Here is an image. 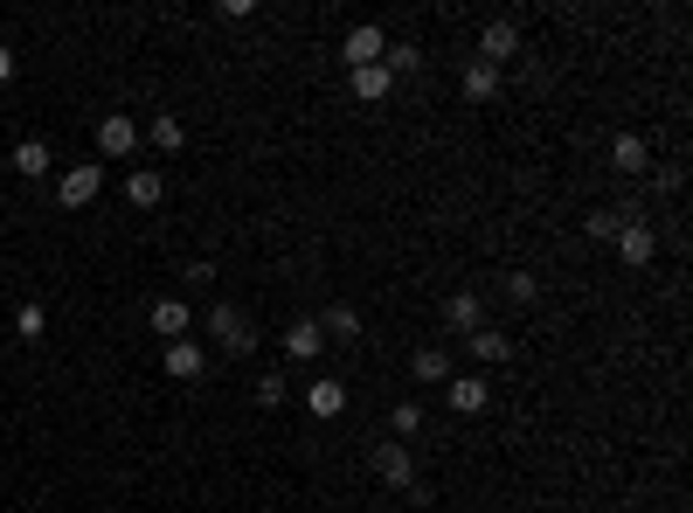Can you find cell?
<instances>
[{"mask_svg":"<svg viewBox=\"0 0 693 513\" xmlns=\"http://www.w3.org/2000/svg\"><path fill=\"white\" fill-rule=\"evenodd\" d=\"M444 326L458 333V341H472L479 326H493V320H485V299H479V292H451V299H444Z\"/></svg>","mask_w":693,"mask_h":513,"instance_id":"9c48e42d","label":"cell"},{"mask_svg":"<svg viewBox=\"0 0 693 513\" xmlns=\"http://www.w3.org/2000/svg\"><path fill=\"white\" fill-rule=\"evenodd\" d=\"M167 375L174 381H201V375H209V347H201L195 333H188V341H167Z\"/></svg>","mask_w":693,"mask_h":513,"instance_id":"7c38bea8","label":"cell"},{"mask_svg":"<svg viewBox=\"0 0 693 513\" xmlns=\"http://www.w3.org/2000/svg\"><path fill=\"white\" fill-rule=\"evenodd\" d=\"M209 341H216L222 354H256V320L243 313V305L216 299V305H209Z\"/></svg>","mask_w":693,"mask_h":513,"instance_id":"6da1fadb","label":"cell"},{"mask_svg":"<svg viewBox=\"0 0 693 513\" xmlns=\"http://www.w3.org/2000/svg\"><path fill=\"white\" fill-rule=\"evenodd\" d=\"M97 195H105V167H97V160L63 167V174H56V201H63V209H91Z\"/></svg>","mask_w":693,"mask_h":513,"instance_id":"3957f363","label":"cell"},{"mask_svg":"<svg viewBox=\"0 0 693 513\" xmlns=\"http://www.w3.org/2000/svg\"><path fill=\"white\" fill-rule=\"evenodd\" d=\"M631 216H638V209H631V201H624V209H589V222H582V237H589V243H610V237H618V229H624Z\"/></svg>","mask_w":693,"mask_h":513,"instance_id":"7402d4cb","label":"cell"},{"mask_svg":"<svg viewBox=\"0 0 693 513\" xmlns=\"http://www.w3.org/2000/svg\"><path fill=\"white\" fill-rule=\"evenodd\" d=\"M444 402L458 409V417H479V409L493 402V389H485V375H451L444 381Z\"/></svg>","mask_w":693,"mask_h":513,"instance_id":"4fadbf2b","label":"cell"},{"mask_svg":"<svg viewBox=\"0 0 693 513\" xmlns=\"http://www.w3.org/2000/svg\"><path fill=\"white\" fill-rule=\"evenodd\" d=\"M513 56H521V21H485V29H479V56H472V63L506 70Z\"/></svg>","mask_w":693,"mask_h":513,"instance_id":"5b68a950","label":"cell"},{"mask_svg":"<svg viewBox=\"0 0 693 513\" xmlns=\"http://www.w3.org/2000/svg\"><path fill=\"white\" fill-rule=\"evenodd\" d=\"M49 167H56V153H49V139H21V146H14V174H21V181H42Z\"/></svg>","mask_w":693,"mask_h":513,"instance_id":"ffe728a7","label":"cell"},{"mask_svg":"<svg viewBox=\"0 0 693 513\" xmlns=\"http://www.w3.org/2000/svg\"><path fill=\"white\" fill-rule=\"evenodd\" d=\"M319 333H326V341H361V313H354V305H326V313H319Z\"/></svg>","mask_w":693,"mask_h":513,"instance_id":"44dd1931","label":"cell"},{"mask_svg":"<svg viewBox=\"0 0 693 513\" xmlns=\"http://www.w3.org/2000/svg\"><path fill=\"white\" fill-rule=\"evenodd\" d=\"M381 70H389V76H417V70H423V49H417V42H389Z\"/></svg>","mask_w":693,"mask_h":513,"instance_id":"484cf974","label":"cell"},{"mask_svg":"<svg viewBox=\"0 0 693 513\" xmlns=\"http://www.w3.org/2000/svg\"><path fill=\"white\" fill-rule=\"evenodd\" d=\"M610 243H618V256H624V271H645L652 264V256H659V229L645 222V216H631L624 229H618V237H610Z\"/></svg>","mask_w":693,"mask_h":513,"instance_id":"52a82bcc","label":"cell"},{"mask_svg":"<svg viewBox=\"0 0 693 513\" xmlns=\"http://www.w3.org/2000/svg\"><path fill=\"white\" fill-rule=\"evenodd\" d=\"M389 430H396V444H409V438H423V402H417V396H402V402L389 409Z\"/></svg>","mask_w":693,"mask_h":513,"instance_id":"d4e9b609","label":"cell"},{"mask_svg":"<svg viewBox=\"0 0 693 513\" xmlns=\"http://www.w3.org/2000/svg\"><path fill=\"white\" fill-rule=\"evenodd\" d=\"M458 84H465V97H472V105H493V97H500V70L465 63V76H458Z\"/></svg>","mask_w":693,"mask_h":513,"instance_id":"603a6c76","label":"cell"},{"mask_svg":"<svg viewBox=\"0 0 693 513\" xmlns=\"http://www.w3.org/2000/svg\"><path fill=\"white\" fill-rule=\"evenodd\" d=\"M0 112H8V105H0Z\"/></svg>","mask_w":693,"mask_h":513,"instance_id":"f546056e","label":"cell"},{"mask_svg":"<svg viewBox=\"0 0 693 513\" xmlns=\"http://www.w3.org/2000/svg\"><path fill=\"white\" fill-rule=\"evenodd\" d=\"M409 375H417V381H423V389H444V381L458 375V368H451V347H438V341H423L417 354H409Z\"/></svg>","mask_w":693,"mask_h":513,"instance_id":"8fae6325","label":"cell"},{"mask_svg":"<svg viewBox=\"0 0 693 513\" xmlns=\"http://www.w3.org/2000/svg\"><path fill=\"white\" fill-rule=\"evenodd\" d=\"M465 354H472V362H479V368H500V362H506V354H513V341H506V333H500V326H479V333H472V341H465Z\"/></svg>","mask_w":693,"mask_h":513,"instance_id":"ac0fdd59","label":"cell"},{"mask_svg":"<svg viewBox=\"0 0 693 513\" xmlns=\"http://www.w3.org/2000/svg\"><path fill=\"white\" fill-rule=\"evenodd\" d=\"M610 167H618V174H645L652 167V139L645 133H618V139H610Z\"/></svg>","mask_w":693,"mask_h":513,"instance_id":"9a60e30c","label":"cell"},{"mask_svg":"<svg viewBox=\"0 0 693 513\" xmlns=\"http://www.w3.org/2000/svg\"><path fill=\"white\" fill-rule=\"evenodd\" d=\"M14 70H21V56H14L8 42H0V84H14Z\"/></svg>","mask_w":693,"mask_h":513,"instance_id":"f1b7e54d","label":"cell"},{"mask_svg":"<svg viewBox=\"0 0 693 513\" xmlns=\"http://www.w3.org/2000/svg\"><path fill=\"white\" fill-rule=\"evenodd\" d=\"M250 402H256V409H285V402H292V381L277 375V368H264V375H256V389H250Z\"/></svg>","mask_w":693,"mask_h":513,"instance_id":"cb8c5ba5","label":"cell"},{"mask_svg":"<svg viewBox=\"0 0 693 513\" xmlns=\"http://www.w3.org/2000/svg\"><path fill=\"white\" fill-rule=\"evenodd\" d=\"M139 139H153V153H181V146H188V125L174 118V112H153V118L139 125Z\"/></svg>","mask_w":693,"mask_h":513,"instance_id":"e0dca14e","label":"cell"},{"mask_svg":"<svg viewBox=\"0 0 693 513\" xmlns=\"http://www.w3.org/2000/svg\"><path fill=\"white\" fill-rule=\"evenodd\" d=\"M298 402H305V417H313V423H333V417H347V381L313 375V381L298 389Z\"/></svg>","mask_w":693,"mask_h":513,"instance_id":"8992f818","label":"cell"},{"mask_svg":"<svg viewBox=\"0 0 693 513\" xmlns=\"http://www.w3.org/2000/svg\"><path fill=\"white\" fill-rule=\"evenodd\" d=\"M347 84H354V97H361V105H381V97L396 91V76L381 70V63H368V70H347Z\"/></svg>","mask_w":693,"mask_h":513,"instance_id":"d6986e66","label":"cell"},{"mask_svg":"<svg viewBox=\"0 0 693 513\" xmlns=\"http://www.w3.org/2000/svg\"><path fill=\"white\" fill-rule=\"evenodd\" d=\"M125 195H133V209H160L167 201V174L160 167H133L125 174Z\"/></svg>","mask_w":693,"mask_h":513,"instance_id":"2e32d148","label":"cell"},{"mask_svg":"<svg viewBox=\"0 0 693 513\" xmlns=\"http://www.w3.org/2000/svg\"><path fill=\"white\" fill-rule=\"evenodd\" d=\"M139 153V118L133 112H105L97 118V160H133Z\"/></svg>","mask_w":693,"mask_h":513,"instance_id":"7a4b0ae2","label":"cell"},{"mask_svg":"<svg viewBox=\"0 0 693 513\" xmlns=\"http://www.w3.org/2000/svg\"><path fill=\"white\" fill-rule=\"evenodd\" d=\"M319 354H326L319 320H292V326H285V362H319Z\"/></svg>","mask_w":693,"mask_h":513,"instance_id":"5bb4252c","label":"cell"},{"mask_svg":"<svg viewBox=\"0 0 693 513\" xmlns=\"http://www.w3.org/2000/svg\"><path fill=\"white\" fill-rule=\"evenodd\" d=\"M368 472L381 485H396V493H409V485H417V451H409V444H375L368 451Z\"/></svg>","mask_w":693,"mask_h":513,"instance_id":"277c9868","label":"cell"},{"mask_svg":"<svg viewBox=\"0 0 693 513\" xmlns=\"http://www.w3.org/2000/svg\"><path fill=\"white\" fill-rule=\"evenodd\" d=\"M506 299L513 305H542V278L534 271H506Z\"/></svg>","mask_w":693,"mask_h":513,"instance_id":"4316f807","label":"cell"},{"mask_svg":"<svg viewBox=\"0 0 693 513\" xmlns=\"http://www.w3.org/2000/svg\"><path fill=\"white\" fill-rule=\"evenodd\" d=\"M14 333H21V341H29V347H35L42 333H49V313H42L35 299H29V305H21V313H14Z\"/></svg>","mask_w":693,"mask_h":513,"instance_id":"83f0119b","label":"cell"},{"mask_svg":"<svg viewBox=\"0 0 693 513\" xmlns=\"http://www.w3.org/2000/svg\"><path fill=\"white\" fill-rule=\"evenodd\" d=\"M146 326L160 333V341H188L195 313H188V299H153V305H146Z\"/></svg>","mask_w":693,"mask_h":513,"instance_id":"30bf717a","label":"cell"},{"mask_svg":"<svg viewBox=\"0 0 693 513\" xmlns=\"http://www.w3.org/2000/svg\"><path fill=\"white\" fill-rule=\"evenodd\" d=\"M340 56H347V70H368V63L389 56V35H381L375 21H354V29L340 35Z\"/></svg>","mask_w":693,"mask_h":513,"instance_id":"ba28073f","label":"cell"}]
</instances>
